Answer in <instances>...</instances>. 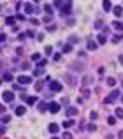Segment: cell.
I'll list each match as a JSON object with an SVG mask.
<instances>
[{
	"instance_id": "1",
	"label": "cell",
	"mask_w": 123,
	"mask_h": 139,
	"mask_svg": "<svg viewBox=\"0 0 123 139\" xmlns=\"http://www.w3.org/2000/svg\"><path fill=\"white\" fill-rule=\"evenodd\" d=\"M55 7H58L60 14H63V16L70 14V11H72V4L70 2H55Z\"/></svg>"
},
{
	"instance_id": "2",
	"label": "cell",
	"mask_w": 123,
	"mask_h": 139,
	"mask_svg": "<svg viewBox=\"0 0 123 139\" xmlns=\"http://www.w3.org/2000/svg\"><path fill=\"white\" fill-rule=\"evenodd\" d=\"M118 97H120V92H118V90H113V92L104 99V104H113V102L118 101Z\"/></svg>"
},
{
	"instance_id": "3",
	"label": "cell",
	"mask_w": 123,
	"mask_h": 139,
	"mask_svg": "<svg viewBox=\"0 0 123 139\" xmlns=\"http://www.w3.org/2000/svg\"><path fill=\"white\" fill-rule=\"evenodd\" d=\"M18 83L19 85H30L32 83V77L30 76H18Z\"/></svg>"
},
{
	"instance_id": "4",
	"label": "cell",
	"mask_w": 123,
	"mask_h": 139,
	"mask_svg": "<svg viewBox=\"0 0 123 139\" xmlns=\"http://www.w3.org/2000/svg\"><path fill=\"white\" fill-rule=\"evenodd\" d=\"M49 88H51L53 92H62L63 86H62V83H58V81H51V83H49Z\"/></svg>"
},
{
	"instance_id": "5",
	"label": "cell",
	"mask_w": 123,
	"mask_h": 139,
	"mask_svg": "<svg viewBox=\"0 0 123 139\" xmlns=\"http://www.w3.org/2000/svg\"><path fill=\"white\" fill-rule=\"evenodd\" d=\"M2 97H4V102H12L14 101V93L12 92H4Z\"/></svg>"
},
{
	"instance_id": "6",
	"label": "cell",
	"mask_w": 123,
	"mask_h": 139,
	"mask_svg": "<svg viewBox=\"0 0 123 139\" xmlns=\"http://www.w3.org/2000/svg\"><path fill=\"white\" fill-rule=\"evenodd\" d=\"M23 101H25L28 106H34L35 102H37V97H32V95H23Z\"/></svg>"
},
{
	"instance_id": "7",
	"label": "cell",
	"mask_w": 123,
	"mask_h": 139,
	"mask_svg": "<svg viewBox=\"0 0 123 139\" xmlns=\"http://www.w3.org/2000/svg\"><path fill=\"white\" fill-rule=\"evenodd\" d=\"M58 111H60V104H58V102H49V113L56 114Z\"/></svg>"
},
{
	"instance_id": "8",
	"label": "cell",
	"mask_w": 123,
	"mask_h": 139,
	"mask_svg": "<svg viewBox=\"0 0 123 139\" xmlns=\"http://www.w3.org/2000/svg\"><path fill=\"white\" fill-rule=\"evenodd\" d=\"M47 129H49V132H51V134H58V130H60V127H58L56 123H49V127H47Z\"/></svg>"
},
{
	"instance_id": "9",
	"label": "cell",
	"mask_w": 123,
	"mask_h": 139,
	"mask_svg": "<svg viewBox=\"0 0 123 139\" xmlns=\"http://www.w3.org/2000/svg\"><path fill=\"white\" fill-rule=\"evenodd\" d=\"M16 19H18V18H14V16H7V18H5V23H7L9 27H12V25H16Z\"/></svg>"
},
{
	"instance_id": "10",
	"label": "cell",
	"mask_w": 123,
	"mask_h": 139,
	"mask_svg": "<svg viewBox=\"0 0 123 139\" xmlns=\"http://www.w3.org/2000/svg\"><path fill=\"white\" fill-rule=\"evenodd\" d=\"M97 44H99V42H95V41H88V42H86V48H88L90 51H93V49H97Z\"/></svg>"
},
{
	"instance_id": "11",
	"label": "cell",
	"mask_w": 123,
	"mask_h": 139,
	"mask_svg": "<svg viewBox=\"0 0 123 139\" xmlns=\"http://www.w3.org/2000/svg\"><path fill=\"white\" fill-rule=\"evenodd\" d=\"M25 111H27V107H25V106H18L14 113H16L18 116H23V114H25Z\"/></svg>"
},
{
	"instance_id": "12",
	"label": "cell",
	"mask_w": 123,
	"mask_h": 139,
	"mask_svg": "<svg viewBox=\"0 0 123 139\" xmlns=\"http://www.w3.org/2000/svg\"><path fill=\"white\" fill-rule=\"evenodd\" d=\"M62 125H63V129H70L72 125H76V122H74V120L70 118V120H65V122H63Z\"/></svg>"
},
{
	"instance_id": "13",
	"label": "cell",
	"mask_w": 123,
	"mask_h": 139,
	"mask_svg": "<svg viewBox=\"0 0 123 139\" xmlns=\"http://www.w3.org/2000/svg\"><path fill=\"white\" fill-rule=\"evenodd\" d=\"M113 12H114V16H116V18H120V16L123 14V9L120 7V5H116V7H113Z\"/></svg>"
},
{
	"instance_id": "14",
	"label": "cell",
	"mask_w": 123,
	"mask_h": 139,
	"mask_svg": "<svg viewBox=\"0 0 123 139\" xmlns=\"http://www.w3.org/2000/svg\"><path fill=\"white\" fill-rule=\"evenodd\" d=\"M113 28L118 30V32H123V23H120V21H113Z\"/></svg>"
},
{
	"instance_id": "15",
	"label": "cell",
	"mask_w": 123,
	"mask_h": 139,
	"mask_svg": "<svg viewBox=\"0 0 123 139\" xmlns=\"http://www.w3.org/2000/svg\"><path fill=\"white\" fill-rule=\"evenodd\" d=\"M79 111H78V107H67V114L69 116H76Z\"/></svg>"
},
{
	"instance_id": "16",
	"label": "cell",
	"mask_w": 123,
	"mask_h": 139,
	"mask_svg": "<svg viewBox=\"0 0 123 139\" xmlns=\"http://www.w3.org/2000/svg\"><path fill=\"white\" fill-rule=\"evenodd\" d=\"M102 7H104V11H106V12H109V11H111V7H113V4H111L109 0H106V2L102 4Z\"/></svg>"
},
{
	"instance_id": "17",
	"label": "cell",
	"mask_w": 123,
	"mask_h": 139,
	"mask_svg": "<svg viewBox=\"0 0 123 139\" xmlns=\"http://www.w3.org/2000/svg\"><path fill=\"white\" fill-rule=\"evenodd\" d=\"M44 11H46L47 16H51V14H53V7H51V4H44Z\"/></svg>"
},
{
	"instance_id": "18",
	"label": "cell",
	"mask_w": 123,
	"mask_h": 139,
	"mask_svg": "<svg viewBox=\"0 0 123 139\" xmlns=\"http://www.w3.org/2000/svg\"><path fill=\"white\" fill-rule=\"evenodd\" d=\"M25 11H27V12H28V14H32V12H34V5H32V4H28V2H27V4H25Z\"/></svg>"
},
{
	"instance_id": "19",
	"label": "cell",
	"mask_w": 123,
	"mask_h": 139,
	"mask_svg": "<svg viewBox=\"0 0 123 139\" xmlns=\"http://www.w3.org/2000/svg\"><path fill=\"white\" fill-rule=\"evenodd\" d=\"M97 41H99V44H106V42H107V39H106V35H104V34L99 35V37H97Z\"/></svg>"
},
{
	"instance_id": "20",
	"label": "cell",
	"mask_w": 123,
	"mask_h": 139,
	"mask_svg": "<svg viewBox=\"0 0 123 139\" xmlns=\"http://www.w3.org/2000/svg\"><path fill=\"white\" fill-rule=\"evenodd\" d=\"M47 109H49V104H44V102H41V104H39V111H41V113L47 111Z\"/></svg>"
},
{
	"instance_id": "21",
	"label": "cell",
	"mask_w": 123,
	"mask_h": 139,
	"mask_svg": "<svg viewBox=\"0 0 123 139\" xmlns=\"http://www.w3.org/2000/svg\"><path fill=\"white\" fill-rule=\"evenodd\" d=\"M32 60L39 64V62H41V55H39V53H34V55H32Z\"/></svg>"
},
{
	"instance_id": "22",
	"label": "cell",
	"mask_w": 123,
	"mask_h": 139,
	"mask_svg": "<svg viewBox=\"0 0 123 139\" xmlns=\"http://www.w3.org/2000/svg\"><path fill=\"white\" fill-rule=\"evenodd\" d=\"M107 85H109V86H114V85H116V79H114V77H107Z\"/></svg>"
},
{
	"instance_id": "23",
	"label": "cell",
	"mask_w": 123,
	"mask_h": 139,
	"mask_svg": "<svg viewBox=\"0 0 123 139\" xmlns=\"http://www.w3.org/2000/svg\"><path fill=\"white\" fill-rule=\"evenodd\" d=\"M107 123H109V125H114V123H116V116H109V118H107Z\"/></svg>"
},
{
	"instance_id": "24",
	"label": "cell",
	"mask_w": 123,
	"mask_h": 139,
	"mask_svg": "<svg viewBox=\"0 0 123 139\" xmlns=\"http://www.w3.org/2000/svg\"><path fill=\"white\" fill-rule=\"evenodd\" d=\"M121 39H123V35H121V34H118V35H114V37H113V42H120Z\"/></svg>"
},
{
	"instance_id": "25",
	"label": "cell",
	"mask_w": 123,
	"mask_h": 139,
	"mask_svg": "<svg viewBox=\"0 0 123 139\" xmlns=\"http://www.w3.org/2000/svg\"><path fill=\"white\" fill-rule=\"evenodd\" d=\"M116 118H123V109H121V107H118V109H116Z\"/></svg>"
},
{
	"instance_id": "26",
	"label": "cell",
	"mask_w": 123,
	"mask_h": 139,
	"mask_svg": "<svg viewBox=\"0 0 123 139\" xmlns=\"http://www.w3.org/2000/svg\"><path fill=\"white\" fill-rule=\"evenodd\" d=\"M69 51H72V46L70 44H65L63 46V53H69Z\"/></svg>"
},
{
	"instance_id": "27",
	"label": "cell",
	"mask_w": 123,
	"mask_h": 139,
	"mask_svg": "<svg viewBox=\"0 0 123 139\" xmlns=\"http://www.w3.org/2000/svg\"><path fill=\"white\" fill-rule=\"evenodd\" d=\"M90 118H91V120H97V118H99V113H97V111H91V113H90Z\"/></svg>"
},
{
	"instance_id": "28",
	"label": "cell",
	"mask_w": 123,
	"mask_h": 139,
	"mask_svg": "<svg viewBox=\"0 0 123 139\" xmlns=\"http://www.w3.org/2000/svg\"><path fill=\"white\" fill-rule=\"evenodd\" d=\"M86 129H88V130H90V132H95V130H97V127H95V125H93V123H90V125H88V127H86Z\"/></svg>"
},
{
	"instance_id": "29",
	"label": "cell",
	"mask_w": 123,
	"mask_h": 139,
	"mask_svg": "<svg viewBox=\"0 0 123 139\" xmlns=\"http://www.w3.org/2000/svg\"><path fill=\"white\" fill-rule=\"evenodd\" d=\"M42 90V81L41 83H35V92H41Z\"/></svg>"
},
{
	"instance_id": "30",
	"label": "cell",
	"mask_w": 123,
	"mask_h": 139,
	"mask_svg": "<svg viewBox=\"0 0 123 139\" xmlns=\"http://www.w3.org/2000/svg\"><path fill=\"white\" fill-rule=\"evenodd\" d=\"M9 120H11V116H9V114H4V116H2V122H4V123H7Z\"/></svg>"
},
{
	"instance_id": "31",
	"label": "cell",
	"mask_w": 123,
	"mask_h": 139,
	"mask_svg": "<svg viewBox=\"0 0 123 139\" xmlns=\"http://www.w3.org/2000/svg\"><path fill=\"white\" fill-rule=\"evenodd\" d=\"M44 65H46V60H41V62H39V64H37V69H42V67H44Z\"/></svg>"
},
{
	"instance_id": "32",
	"label": "cell",
	"mask_w": 123,
	"mask_h": 139,
	"mask_svg": "<svg viewBox=\"0 0 123 139\" xmlns=\"http://www.w3.org/2000/svg\"><path fill=\"white\" fill-rule=\"evenodd\" d=\"M53 53V48L51 46H46V55H51Z\"/></svg>"
},
{
	"instance_id": "33",
	"label": "cell",
	"mask_w": 123,
	"mask_h": 139,
	"mask_svg": "<svg viewBox=\"0 0 123 139\" xmlns=\"http://www.w3.org/2000/svg\"><path fill=\"white\" fill-rule=\"evenodd\" d=\"M60 58H62V55H60V53H56V55L53 56V60H55V62H60Z\"/></svg>"
},
{
	"instance_id": "34",
	"label": "cell",
	"mask_w": 123,
	"mask_h": 139,
	"mask_svg": "<svg viewBox=\"0 0 123 139\" xmlns=\"http://www.w3.org/2000/svg\"><path fill=\"white\" fill-rule=\"evenodd\" d=\"M4 79H5V81H12V76H11V74H4Z\"/></svg>"
},
{
	"instance_id": "35",
	"label": "cell",
	"mask_w": 123,
	"mask_h": 139,
	"mask_svg": "<svg viewBox=\"0 0 123 139\" xmlns=\"http://www.w3.org/2000/svg\"><path fill=\"white\" fill-rule=\"evenodd\" d=\"M63 139H72V134H70V132H65V134H63Z\"/></svg>"
},
{
	"instance_id": "36",
	"label": "cell",
	"mask_w": 123,
	"mask_h": 139,
	"mask_svg": "<svg viewBox=\"0 0 123 139\" xmlns=\"http://www.w3.org/2000/svg\"><path fill=\"white\" fill-rule=\"evenodd\" d=\"M30 23H32V25H39V21H37L35 18H30Z\"/></svg>"
},
{
	"instance_id": "37",
	"label": "cell",
	"mask_w": 123,
	"mask_h": 139,
	"mask_svg": "<svg viewBox=\"0 0 123 139\" xmlns=\"http://www.w3.org/2000/svg\"><path fill=\"white\" fill-rule=\"evenodd\" d=\"M47 30H49V32H55V30H56V25H51V27H47Z\"/></svg>"
},
{
	"instance_id": "38",
	"label": "cell",
	"mask_w": 123,
	"mask_h": 139,
	"mask_svg": "<svg viewBox=\"0 0 123 139\" xmlns=\"http://www.w3.org/2000/svg\"><path fill=\"white\" fill-rule=\"evenodd\" d=\"M34 35H35L34 34V30H28V32H27V37H34Z\"/></svg>"
},
{
	"instance_id": "39",
	"label": "cell",
	"mask_w": 123,
	"mask_h": 139,
	"mask_svg": "<svg viewBox=\"0 0 123 139\" xmlns=\"http://www.w3.org/2000/svg\"><path fill=\"white\" fill-rule=\"evenodd\" d=\"M34 74H35V76H41L42 70H41V69H35V70H34Z\"/></svg>"
},
{
	"instance_id": "40",
	"label": "cell",
	"mask_w": 123,
	"mask_h": 139,
	"mask_svg": "<svg viewBox=\"0 0 123 139\" xmlns=\"http://www.w3.org/2000/svg\"><path fill=\"white\" fill-rule=\"evenodd\" d=\"M83 95H84V97H88V95H90V90H86V88H84V90H83Z\"/></svg>"
},
{
	"instance_id": "41",
	"label": "cell",
	"mask_w": 123,
	"mask_h": 139,
	"mask_svg": "<svg viewBox=\"0 0 123 139\" xmlns=\"http://www.w3.org/2000/svg\"><path fill=\"white\" fill-rule=\"evenodd\" d=\"M53 139H58V137H53Z\"/></svg>"
},
{
	"instance_id": "42",
	"label": "cell",
	"mask_w": 123,
	"mask_h": 139,
	"mask_svg": "<svg viewBox=\"0 0 123 139\" xmlns=\"http://www.w3.org/2000/svg\"><path fill=\"white\" fill-rule=\"evenodd\" d=\"M121 102H123V97H121Z\"/></svg>"
}]
</instances>
